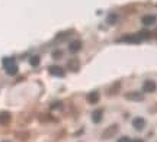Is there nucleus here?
<instances>
[{
	"label": "nucleus",
	"instance_id": "f257e3e1",
	"mask_svg": "<svg viewBox=\"0 0 157 142\" xmlns=\"http://www.w3.org/2000/svg\"><path fill=\"white\" fill-rule=\"evenodd\" d=\"M3 67H5L6 73L9 74V75H15L17 73V65H16V61L13 60V58H3Z\"/></svg>",
	"mask_w": 157,
	"mask_h": 142
},
{
	"label": "nucleus",
	"instance_id": "f03ea898",
	"mask_svg": "<svg viewBox=\"0 0 157 142\" xmlns=\"http://www.w3.org/2000/svg\"><path fill=\"white\" fill-rule=\"evenodd\" d=\"M157 89V84L151 80H147L144 81V84H143V91L144 93H153V91H156Z\"/></svg>",
	"mask_w": 157,
	"mask_h": 142
},
{
	"label": "nucleus",
	"instance_id": "7ed1b4c3",
	"mask_svg": "<svg viewBox=\"0 0 157 142\" xmlns=\"http://www.w3.org/2000/svg\"><path fill=\"white\" fill-rule=\"evenodd\" d=\"M118 132V125H112V126H109L106 131L102 133V138L103 139H108V138H112L115 133Z\"/></svg>",
	"mask_w": 157,
	"mask_h": 142
},
{
	"label": "nucleus",
	"instance_id": "20e7f679",
	"mask_svg": "<svg viewBox=\"0 0 157 142\" xmlns=\"http://www.w3.org/2000/svg\"><path fill=\"white\" fill-rule=\"evenodd\" d=\"M12 120V115L9 112H2L0 113V125H9Z\"/></svg>",
	"mask_w": 157,
	"mask_h": 142
},
{
	"label": "nucleus",
	"instance_id": "39448f33",
	"mask_svg": "<svg viewBox=\"0 0 157 142\" xmlns=\"http://www.w3.org/2000/svg\"><path fill=\"white\" fill-rule=\"evenodd\" d=\"M48 71H50L52 75H56V77H63V75H64V70H63L61 67H58V65H51L50 68H48Z\"/></svg>",
	"mask_w": 157,
	"mask_h": 142
},
{
	"label": "nucleus",
	"instance_id": "423d86ee",
	"mask_svg": "<svg viewBox=\"0 0 157 142\" xmlns=\"http://www.w3.org/2000/svg\"><path fill=\"white\" fill-rule=\"evenodd\" d=\"M125 97L128 99V100H131V102H141L143 99H144V96L143 94H140V93H127L125 94Z\"/></svg>",
	"mask_w": 157,
	"mask_h": 142
},
{
	"label": "nucleus",
	"instance_id": "0eeeda50",
	"mask_svg": "<svg viewBox=\"0 0 157 142\" xmlns=\"http://www.w3.org/2000/svg\"><path fill=\"white\" fill-rule=\"evenodd\" d=\"M132 125L137 131H143L144 129V126H146V120L143 119V118H135L134 122H132Z\"/></svg>",
	"mask_w": 157,
	"mask_h": 142
},
{
	"label": "nucleus",
	"instance_id": "6e6552de",
	"mask_svg": "<svg viewBox=\"0 0 157 142\" xmlns=\"http://www.w3.org/2000/svg\"><path fill=\"white\" fill-rule=\"evenodd\" d=\"M82 49V42L80 41H73V42H70V45H68V51L70 52H77V51H80Z\"/></svg>",
	"mask_w": 157,
	"mask_h": 142
},
{
	"label": "nucleus",
	"instance_id": "1a4fd4ad",
	"mask_svg": "<svg viewBox=\"0 0 157 142\" xmlns=\"http://www.w3.org/2000/svg\"><path fill=\"white\" fill-rule=\"evenodd\" d=\"M121 41H124V42H129V44H138V42L141 41V38L138 36V35H137V36H135V35H127V36H124Z\"/></svg>",
	"mask_w": 157,
	"mask_h": 142
},
{
	"label": "nucleus",
	"instance_id": "9d476101",
	"mask_svg": "<svg viewBox=\"0 0 157 142\" xmlns=\"http://www.w3.org/2000/svg\"><path fill=\"white\" fill-rule=\"evenodd\" d=\"M141 22L143 25H146V26H150V25H154L156 23V16H153V15H147L141 19Z\"/></svg>",
	"mask_w": 157,
	"mask_h": 142
},
{
	"label": "nucleus",
	"instance_id": "9b49d317",
	"mask_svg": "<svg viewBox=\"0 0 157 142\" xmlns=\"http://www.w3.org/2000/svg\"><path fill=\"white\" fill-rule=\"evenodd\" d=\"M67 68L70 70V71H77V70L80 68V64H78L77 60H68Z\"/></svg>",
	"mask_w": 157,
	"mask_h": 142
},
{
	"label": "nucleus",
	"instance_id": "f8f14e48",
	"mask_svg": "<svg viewBox=\"0 0 157 142\" xmlns=\"http://www.w3.org/2000/svg\"><path fill=\"white\" fill-rule=\"evenodd\" d=\"M87 102L92 103V104H96V103L99 102V94H98L96 91H93V93H90L89 96H87Z\"/></svg>",
	"mask_w": 157,
	"mask_h": 142
},
{
	"label": "nucleus",
	"instance_id": "ddd939ff",
	"mask_svg": "<svg viewBox=\"0 0 157 142\" xmlns=\"http://www.w3.org/2000/svg\"><path fill=\"white\" fill-rule=\"evenodd\" d=\"M92 120H93L95 123H99V122L102 120V110H99V109L95 110V112L92 113Z\"/></svg>",
	"mask_w": 157,
	"mask_h": 142
},
{
	"label": "nucleus",
	"instance_id": "4468645a",
	"mask_svg": "<svg viewBox=\"0 0 157 142\" xmlns=\"http://www.w3.org/2000/svg\"><path fill=\"white\" fill-rule=\"evenodd\" d=\"M29 64H31L32 67H36V65L39 64V57L38 55H34V57L29 58Z\"/></svg>",
	"mask_w": 157,
	"mask_h": 142
},
{
	"label": "nucleus",
	"instance_id": "2eb2a0df",
	"mask_svg": "<svg viewBox=\"0 0 157 142\" xmlns=\"http://www.w3.org/2000/svg\"><path fill=\"white\" fill-rule=\"evenodd\" d=\"M119 87H121V84H119V83H115V86L109 89V94H117V91L119 90Z\"/></svg>",
	"mask_w": 157,
	"mask_h": 142
},
{
	"label": "nucleus",
	"instance_id": "dca6fc26",
	"mask_svg": "<svg viewBox=\"0 0 157 142\" xmlns=\"http://www.w3.org/2000/svg\"><path fill=\"white\" fill-rule=\"evenodd\" d=\"M138 36H143V38H148V36H150V32H148V31H141L140 34H138Z\"/></svg>",
	"mask_w": 157,
	"mask_h": 142
},
{
	"label": "nucleus",
	"instance_id": "f3484780",
	"mask_svg": "<svg viewBox=\"0 0 157 142\" xmlns=\"http://www.w3.org/2000/svg\"><path fill=\"white\" fill-rule=\"evenodd\" d=\"M118 142H132V141H131L128 137H122V138H119V139H118Z\"/></svg>",
	"mask_w": 157,
	"mask_h": 142
},
{
	"label": "nucleus",
	"instance_id": "a211bd4d",
	"mask_svg": "<svg viewBox=\"0 0 157 142\" xmlns=\"http://www.w3.org/2000/svg\"><path fill=\"white\" fill-rule=\"evenodd\" d=\"M108 22H117V16H112V15H111V16L108 17Z\"/></svg>",
	"mask_w": 157,
	"mask_h": 142
},
{
	"label": "nucleus",
	"instance_id": "6ab92c4d",
	"mask_svg": "<svg viewBox=\"0 0 157 142\" xmlns=\"http://www.w3.org/2000/svg\"><path fill=\"white\" fill-rule=\"evenodd\" d=\"M132 142H143V141H141V139H134Z\"/></svg>",
	"mask_w": 157,
	"mask_h": 142
},
{
	"label": "nucleus",
	"instance_id": "aec40b11",
	"mask_svg": "<svg viewBox=\"0 0 157 142\" xmlns=\"http://www.w3.org/2000/svg\"><path fill=\"white\" fill-rule=\"evenodd\" d=\"M3 142H9V141H3Z\"/></svg>",
	"mask_w": 157,
	"mask_h": 142
}]
</instances>
